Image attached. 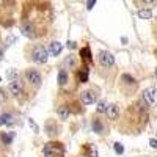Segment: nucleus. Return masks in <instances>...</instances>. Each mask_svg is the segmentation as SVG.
Returning <instances> with one entry per match:
<instances>
[{
  "label": "nucleus",
  "instance_id": "1",
  "mask_svg": "<svg viewBox=\"0 0 157 157\" xmlns=\"http://www.w3.org/2000/svg\"><path fill=\"white\" fill-rule=\"evenodd\" d=\"M43 151L46 157H61L64 154V148L60 143H46Z\"/></svg>",
  "mask_w": 157,
  "mask_h": 157
},
{
  "label": "nucleus",
  "instance_id": "2",
  "mask_svg": "<svg viewBox=\"0 0 157 157\" xmlns=\"http://www.w3.org/2000/svg\"><path fill=\"white\" fill-rule=\"evenodd\" d=\"M47 57H49V52H47L43 46H36V47L33 49V52H32V58H33V61L38 63V64H44V63L47 61Z\"/></svg>",
  "mask_w": 157,
  "mask_h": 157
},
{
  "label": "nucleus",
  "instance_id": "3",
  "mask_svg": "<svg viewBox=\"0 0 157 157\" xmlns=\"http://www.w3.org/2000/svg\"><path fill=\"white\" fill-rule=\"evenodd\" d=\"M143 101H145L148 105L155 104L157 102V90L155 88H146L143 91Z\"/></svg>",
  "mask_w": 157,
  "mask_h": 157
},
{
  "label": "nucleus",
  "instance_id": "4",
  "mask_svg": "<svg viewBox=\"0 0 157 157\" xmlns=\"http://www.w3.org/2000/svg\"><path fill=\"white\" fill-rule=\"evenodd\" d=\"M25 77H27V82H30L32 85H35V86L41 85V74H39L38 71L29 69L27 72H25Z\"/></svg>",
  "mask_w": 157,
  "mask_h": 157
},
{
  "label": "nucleus",
  "instance_id": "5",
  "mask_svg": "<svg viewBox=\"0 0 157 157\" xmlns=\"http://www.w3.org/2000/svg\"><path fill=\"white\" fill-rule=\"evenodd\" d=\"M99 63L104 68H110V66L115 64V57L110 54V52H102V54L99 55Z\"/></svg>",
  "mask_w": 157,
  "mask_h": 157
},
{
  "label": "nucleus",
  "instance_id": "6",
  "mask_svg": "<svg viewBox=\"0 0 157 157\" xmlns=\"http://www.w3.org/2000/svg\"><path fill=\"white\" fill-rule=\"evenodd\" d=\"M8 90H10V93L14 94V96L22 94V83H21L19 78H13V80L10 82V85H8Z\"/></svg>",
  "mask_w": 157,
  "mask_h": 157
},
{
  "label": "nucleus",
  "instance_id": "7",
  "mask_svg": "<svg viewBox=\"0 0 157 157\" xmlns=\"http://www.w3.org/2000/svg\"><path fill=\"white\" fill-rule=\"evenodd\" d=\"M96 99H98V96H96L94 91H83V93L80 94V101L83 104H86V105L88 104H94Z\"/></svg>",
  "mask_w": 157,
  "mask_h": 157
},
{
  "label": "nucleus",
  "instance_id": "8",
  "mask_svg": "<svg viewBox=\"0 0 157 157\" xmlns=\"http://www.w3.org/2000/svg\"><path fill=\"white\" fill-rule=\"evenodd\" d=\"M21 32H22L24 36H27V38H33L35 36V29H33L32 24H22L21 25Z\"/></svg>",
  "mask_w": 157,
  "mask_h": 157
},
{
  "label": "nucleus",
  "instance_id": "9",
  "mask_svg": "<svg viewBox=\"0 0 157 157\" xmlns=\"http://www.w3.org/2000/svg\"><path fill=\"white\" fill-rule=\"evenodd\" d=\"M107 116L110 118V120H116V118L120 116V107L115 105V104L109 105V109H107Z\"/></svg>",
  "mask_w": 157,
  "mask_h": 157
},
{
  "label": "nucleus",
  "instance_id": "10",
  "mask_svg": "<svg viewBox=\"0 0 157 157\" xmlns=\"http://www.w3.org/2000/svg\"><path fill=\"white\" fill-rule=\"evenodd\" d=\"M61 50H63V44L61 43H58V41H55V43H52L50 44V49H49V52L54 57H57V55H60L61 54Z\"/></svg>",
  "mask_w": 157,
  "mask_h": 157
},
{
  "label": "nucleus",
  "instance_id": "11",
  "mask_svg": "<svg viewBox=\"0 0 157 157\" xmlns=\"http://www.w3.org/2000/svg\"><path fill=\"white\" fill-rule=\"evenodd\" d=\"M68 83V72L64 69H60L58 71V85L60 86H64Z\"/></svg>",
  "mask_w": 157,
  "mask_h": 157
},
{
  "label": "nucleus",
  "instance_id": "12",
  "mask_svg": "<svg viewBox=\"0 0 157 157\" xmlns=\"http://www.w3.org/2000/svg\"><path fill=\"white\" fill-rule=\"evenodd\" d=\"M57 113H58V116L61 118V120H68V118H69V107L61 105V107H58Z\"/></svg>",
  "mask_w": 157,
  "mask_h": 157
},
{
  "label": "nucleus",
  "instance_id": "13",
  "mask_svg": "<svg viewBox=\"0 0 157 157\" xmlns=\"http://www.w3.org/2000/svg\"><path fill=\"white\" fill-rule=\"evenodd\" d=\"M138 17L140 19H151L152 17V11L151 10H140L138 11Z\"/></svg>",
  "mask_w": 157,
  "mask_h": 157
},
{
  "label": "nucleus",
  "instance_id": "14",
  "mask_svg": "<svg viewBox=\"0 0 157 157\" xmlns=\"http://www.w3.org/2000/svg\"><path fill=\"white\" fill-rule=\"evenodd\" d=\"M93 130H94L96 134H102L104 132V126H102V123L99 120H94L93 121Z\"/></svg>",
  "mask_w": 157,
  "mask_h": 157
},
{
  "label": "nucleus",
  "instance_id": "15",
  "mask_svg": "<svg viewBox=\"0 0 157 157\" xmlns=\"http://www.w3.org/2000/svg\"><path fill=\"white\" fill-rule=\"evenodd\" d=\"M107 109H109V105H107V102H104V101H101L98 104V107H96V110L99 113H107Z\"/></svg>",
  "mask_w": 157,
  "mask_h": 157
},
{
  "label": "nucleus",
  "instance_id": "16",
  "mask_svg": "<svg viewBox=\"0 0 157 157\" xmlns=\"http://www.w3.org/2000/svg\"><path fill=\"white\" fill-rule=\"evenodd\" d=\"M80 55L83 57V60L91 61V52H90V49H88V47H83V49L80 50Z\"/></svg>",
  "mask_w": 157,
  "mask_h": 157
},
{
  "label": "nucleus",
  "instance_id": "17",
  "mask_svg": "<svg viewBox=\"0 0 157 157\" xmlns=\"http://www.w3.org/2000/svg\"><path fill=\"white\" fill-rule=\"evenodd\" d=\"M13 138H14V134H2V141L5 143V145H10V143L13 141Z\"/></svg>",
  "mask_w": 157,
  "mask_h": 157
},
{
  "label": "nucleus",
  "instance_id": "18",
  "mask_svg": "<svg viewBox=\"0 0 157 157\" xmlns=\"http://www.w3.org/2000/svg\"><path fill=\"white\" fill-rule=\"evenodd\" d=\"M13 120H14V118H13V115H10V113L2 115V126H3V124H11Z\"/></svg>",
  "mask_w": 157,
  "mask_h": 157
},
{
  "label": "nucleus",
  "instance_id": "19",
  "mask_svg": "<svg viewBox=\"0 0 157 157\" xmlns=\"http://www.w3.org/2000/svg\"><path fill=\"white\" fill-rule=\"evenodd\" d=\"M121 80H123V82H126V83H129V85H132V83H135V78H134V77H130L129 74H123V77H121Z\"/></svg>",
  "mask_w": 157,
  "mask_h": 157
},
{
  "label": "nucleus",
  "instance_id": "20",
  "mask_svg": "<svg viewBox=\"0 0 157 157\" xmlns=\"http://www.w3.org/2000/svg\"><path fill=\"white\" fill-rule=\"evenodd\" d=\"M113 148H115V152H116V154H123V152H124V146L121 145V143H115Z\"/></svg>",
  "mask_w": 157,
  "mask_h": 157
},
{
  "label": "nucleus",
  "instance_id": "21",
  "mask_svg": "<svg viewBox=\"0 0 157 157\" xmlns=\"http://www.w3.org/2000/svg\"><path fill=\"white\" fill-rule=\"evenodd\" d=\"M88 149H90V157H98V148L96 146H93V145H90L88 146Z\"/></svg>",
  "mask_w": 157,
  "mask_h": 157
},
{
  "label": "nucleus",
  "instance_id": "22",
  "mask_svg": "<svg viewBox=\"0 0 157 157\" xmlns=\"http://www.w3.org/2000/svg\"><path fill=\"white\" fill-rule=\"evenodd\" d=\"M78 77H80V82H86L88 80V69H83Z\"/></svg>",
  "mask_w": 157,
  "mask_h": 157
},
{
  "label": "nucleus",
  "instance_id": "23",
  "mask_svg": "<svg viewBox=\"0 0 157 157\" xmlns=\"http://www.w3.org/2000/svg\"><path fill=\"white\" fill-rule=\"evenodd\" d=\"M66 64H69L71 68H75V58H74L72 55H69V57L66 58Z\"/></svg>",
  "mask_w": 157,
  "mask_h": 157
},
{
  "label": "nucleus",
  "instance_id": "24",
  "mask_svg": "<svg viewBox=\"0 0 157 157\" xmlns=\"http://www.w3.org/2000/svg\"><path fill=\"white\" fill-rule=\"evenodd\" d=\"M29 126H30V127L35 130V132H39V127L36 126V123H35L33 120H29Z\"/></svg>",
  "mask_w": 157,
  "mask_h": 157
},
{
  "label": "nucleus",
  "instance_id": "25",
  "mask_svg": "<svg viewBox=\"0 0 157 157\" xmlns=\"http://www.w3.org/2000/svg\"><path fill=\"white\" fill-rule=\"evenodd\" d=\"M94 3H96V0H88V3H86V10H88V11H90V10H93Z\"/></svg>",
  "mask_w": 157,
  "mask_h": 157
},
{
  "label": "nucleus",
  "instance_id": "26",
  "mask_svg": "<svg viewBox=\"0 0 157 157\" xmlns=\"http://www.w3.org/2000/svg\"><path fill=\"white\" fill-rule=\"evenodd\" d=\"M6 96H5V90H0V102H5Z\"/></svg>",
  "mask_w": 157,
  "mask_h": 157
},
{
  "label": "nucleus",
  "instance_id": "27",
  "mask_svg": "<svg viewBox=\"0 0 157 157\" xmlns=\"http://www.w3.org/2000/svg\"><path fill=\"white\" fill-rule=\"evenodd\" d=\"M149 145H151V148H157V140H149Z\"/></svg>",
  "mask_w": 157,
  "mask_h": 157
},
{
  "label": "nucleus",
  "instance_id": "28",
  "mask_svg": "<svg viewBox=\"0 0 157 157\" xmlns=\"http://www.w3.org/2000/svg\"><path fill=\"white\" fill-rule=\"evenodd\" d=\"M68 47H69V49H75V43H74V41H69V43H68Z\"/></svg>",
  "mask_w": 157,
  "mask_h": 157
},
{
  "label": "nucleus",
  "instance_id": "29",
  "mask_svg": "<svg viewBox=\"0 0 157 157\" xmlns=\"http://www.w3.org/2000/svg\"><path fill=\"white\" fill-rule=\"evenodd\" d=\"M2 58H3V49L0 47V60H2Z\"/></svg>",
  "mask_w": 157,
  "mask_h": 157
},
{
  "label": "nucleus",
  "instance_id": "30",
  "mask_svg": "<svg viewBox=\"0 0 157 157\" xmlns=\"http://www.w3.org/2000/svg\"><path fill=\"white\" fill-rule=\"evenodd\" d=\"M141 2H145V3H151V2H154V0H141Z\"/></svg>",
  "mask_w": 157,
  "mask_h": 157
},
{
  "label": "nucleus",
  "instance_id": "31",
  "mask_svg": "<svg viewBox=\"0 0 157 157\" xmlns=\"http://www.w3.org/2000/svg\"><path fill=\"white\" fill-rule=\"evenodd\" d=\"M0 126H2V115H0Z\"/></svg>",
  "mask_w": 157,
  "mask_h": 157
},
{
  "label": "nucleus",
  "instance_id": "32",
  "mask_svg": "<svg viewBox=\"0 0 157 157\" xmlns=\"http://www.w3.org/2000/svg\"><path fill=\"white\" fill-rule=\"evenodd\" d=\"M154 74H155V77H157V68H155V72H154Z\"/></svg>",
  "mask_w": 157,
  "mask_h": 157
}]
</instances>
